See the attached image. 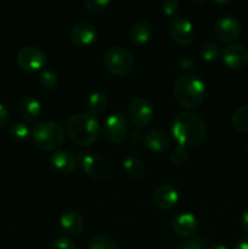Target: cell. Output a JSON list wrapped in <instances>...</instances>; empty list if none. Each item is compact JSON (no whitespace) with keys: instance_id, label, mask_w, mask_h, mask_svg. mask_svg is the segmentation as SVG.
<instances>
[{"instance_id":"f1b7e54d","label":"cell","mask_w":248,"mask_h":249,"mask_svg":"<svg viewBox=\"0 0 248 249\" xmlns=\"http://www.w3.org/2000/svg\"><path fill=\"white\" fill-rule=\"evenodd\" d=\"M83 5L87 11L92 12V14H102L108 10V7L111 6V1L109 0H85Z\"/></svg>"},{"instance_id":"1f68e13d","label":"cell","mask_w":248,"mask_h":249,"mask_svg":"<svg viewBox=\"0 0 248 249\" xmlns=\"http://www.w3.org/2000/svg\"><path fill=\"white\" fill-rule=\"evenodd\" d=\"M180 5L181 4H180L179 0H164V1H162L160 6H162L163 12L167 16H172V15H174L179 10Z\"/></svg>"},{"instance_id":"ffe728a7","label":"cell","mask_w":248,"mask_h":249,"mask_svg":"<svg viewBox=\"0 0 248 249\" xmlns=\"http://www.w3.org/2000/svg\"><path fill=\"white\" fill-rule=\"evenodd\" d=\"M130 39L136 44H146L153 36V27L145 19H139L131 24L129 29Z\"/></svg>"},{"instance_id":"4dcf8cb0","label":"cell","mask_w":248,"mask_h":249,"mask_svg":"<svg viewBox=\"0 0 248 249\" xmlns=\"http://www.w3.org/2000/svg\"><path fill=\"white\" fill-rule=\"evenodd\" d=\"M53 249H77L74 242L66 236H60L53 243Z\"/></svg>"},{"instance_id":"603a6c76","label":"cell","mask_w":248,"mask_h":249,"mask_svg":"<svg viewBox=\"0 0 248 249\" xmlns=\"http://www.w3.org/2000/svg\"><path fill=\"white\" fill-rule=\"evenodd\" d=\"M231 123L236 130L248 134V105L237 107L233 111Z\"/></svg>"},{"instance_id":"4316f807","label":"cell","mask_w":248,"mask_h":249,"mask_svg":"<svg viewBox=\"0 0 248 249\" xmlns=\"http://www.w3.org/2000/svg\"><path fill=\"white\" fill-rule=\"evenodd\" d=\"M39 83L46 90H53L58 85V75L53 70H44L39 75Z\"/></svg>"},{"instance_id":"7a4b0ae2","label":"cell","mask_w":248,"mask_h":249,"mask_svg":"<svg viewBox=\"0 0 248 249\" xmlns=\"http://www.w3.org/2000/svg\"><path fill=\"white\" fill-rule=\"evenodd\" d=\"M173 96L180 106L196 108L203 102L206 96V84L197 74L185 73L175 80Z\"/></svg>"},{"instance_id":"74e56055","label":"cell","mask_w":248,"mask_h":249,"mask_svg":"<svg viewBox=\"0 0 248 249\" xmlns=\"http://www.w3.org/2000/svg\"><path fill=\"white\" fill-rule=\"evenodd\" d=\"M209 249H229V248L226 247V246H224V245H215V246H213V247H211Z\"/></svg>"},{"instance_id":"d6a6232c","label":"cell","mask_w":248,"mask_h":249,"mask_svg":"<svg viewBox=\"0 0 248 249\" xmlns=\"http://www.w3.org/2000/svg\"><path fill=\"white\" fill-rule=\"evenodd\" d=\"M7 121H9V109L4 104L0 102V128L5 126Z\"/></svg>"},{"instance_id":"4fadbf2b","label":"cell","mask_w":248,"mask_h":249,"mask_svg":"<svg viewBox=\"0 0 248 249\" xmlns=\"http://www.w3.org/2000/svg\"><path fill=\"white\" fill-rule=\"evenodd\" d=\"M70 39L73 44L80 48L90 46L97 39V29L94 24L80 22L73 26L70 31Z\"/></svg>"},{"instance_id":"ba28073f","label":"cell","mask_w":248,"mask_h":249,"mask_svg":"<svg viewBox=\"0 0 248 249\" xmlns=\"http://www.w3.org/2000/svg\"><path fill=\"white\" fill-rule=\"evenodd\" d=\"M16 62L26 72H36L46 63V55L36 46H23L16 55Z\"/></svg>"},{"instance_id":"7402d4cb","label":"cell","mask_w":248,"mask_h":249,"mask_svg":"<svg viewBox=\"0 0 248 249\" xmlns=\"http://www.w3.org/2000/svg\"><path fill=\"white\" fill-rule=\"evenodd\" d=\"M123 168L126 174L134 179H139L145 173V164L140 158L134 155H128L123 160Z\"/></svg>"},{"instance_id":"8d00e7d4","label":"cell","mask_w":248,"mask_h":249,"mask_svg":"<svg viewBox=\"0 0 248 249\" xmlns=\"http://www.w3.org/2000/svg\"><path fill=\"white\" fill-rule=\"evenodd\" d=\"M235 249H248V237L241 238V240L236 243Z\"/></svg>"},{"instance_id":"d6986e66","label":"cell","mask_w":248,"mask_h":249,"mask_svg":"<svg viewBox=\"0 0 248 249\" xmlns=\"http://www.w3.org/2000/svg\"><path fill=\"white\" fill-rule=\"evenodd\" d=\"M18 113L24 121L35 122L41 113V105L34 96L27 95L18 102Z\"/></svg>"},{"instance_id":"f546056e","label":"cell","mask_w":248,"mask_h":249,"mask_svg":"<svg viewBox=\"0 0 248 249\" xmlns=\"http://www.w3.org/2000/svg\"><path fill=\"white\" fill-rule=\"evenodd\" d=\"M207 242L201 236H192L187 240L182 241L175 249H206Z\"/></svg>"},{"instance_id":"d4e9b609","label":"cell","mask_w":248,"mask_h":249,"mask_svg":"<svg viewBox=\"0 0 248 249\" xmlns=\"http://www.w3.org/2000/svg\"><path fill=\"white\" fill-rule=\"evenodd\" d=\"M89 249H118L116 241L106 235L92 236L89 241Z\"/></svg>"},{"instance_id":"9a60e30c","label":"cell","mask_w":248,"mask_h":249,"mask_svg":"<svg viewBox=\"0 0 248 249\" xmlns=\"http://www.w3.org/2000/svg\"><path fill=\"white\" fill-rule=\"evenodd\" d=\"M153 203L160 209H170L179 202V192L169 184L158 185L152 195Z\"/></svg>"},{"instance_id":"6da1fadb","label":"cell","mask_w":248,"mask_h":249,"mask_svg":"<svg viewBox=\"0 0 248 249\" xmlns=\"http://www.w3.org/2000/svg\"><path fill=\"white\" fill-rule=\"evenodd\" d=\"M172 134L179 145L197 146L206 139V122L194 112H181L173 119Z\"/></svg>"},{"instance_id":"d590c367","label":"cell","mask_w":248,"mask_h":249,"mask_svg":"<svg viewBox=\"0 0 248 249\" xmlns=\"http://www.w3.org/2000/svg\"><path fill=\"white\" fill-rule=\"evenodd\" d=\"M240 225L245 231H248V209H246L240 218Z\"/></svg>"},{"instance_id":"cb8c5ba5","label":"cell","mask_w":248,"mask_h":249,"mask_svg":"<svg viewBox=\"0 0 248 249\" xmlns=\"http://www.w3.org/2000/svg\"><path fill=\"white\" fill-rule=\"evenodd\" d=\"M201 55L208 62H214L221 55V49L214 41L207 40L201 45Z\"/></svg>"},{"instance_id":"484cf974","label":"cell","mask_w":248,"mask_h":249,"mask_svg":"<svg viewBox=\"0 0 248 249\" xmlns=\"http://www.w3.org/2000/svg\"><path fill=\"white\" fill-rule=\"evenodd\" d=\"M189 160V152H187L186 147L182 145L177 143V146H174L169 155V160L173 165L175 167H181Z\"/></svg>"},{"instance_id":"ac0fdd59","label":"cell","mask_w":248,"mask_h":249,"mask_svg":"<svg viewBox=\"0 0 248 249\" xmlns=\"http://www.w3.org/2000/svg\"><path fill=\"white\" fill-rule=\"evenodd\" d=\"M143 145L153 152H162L170 146V139L164 131L153 129L143 135Z\"/></svg>"},{"instance_id":"2e32d148","label":"cell","mask_w":248,"mask_h":249,"mask_svg":"<svg viewBox=\"0 0 248 249\" xmlns=\"http://www.w3.org/2000/svg\"><path fill=\"white\" fill-rule=\"evenodd\" d=\"M50 163L61 174H71L77 168V158L67 150H56L51 153Z\"/></svg>"},{"instance_id":"e575fe53","label":"cell","mask_w":248,"mask_h":249,"mask_svg":"<svg viewBox=\"0 0 248 249\" xmlns=\"http://www.w3.org/2000/svg\"><path fill=\"white\" fill-rule=\"evenodd\" d=\"M141 138H142L141 129L134 126V128L130 130V133H129V140H130L131 142H138L139 140H141Z\"/></svg>"},{"instance_id":"83f0119b","label":"cell","mask_w":248,"mask_h":249,"mask_svg":"<svg viewBox=\"0 0 248 249\" xmlns=\"http://www.w3.org/2000/svg\"><path fill=\"white\" fill-rule=\"evenodd\" d=\"M9 134L11 136V139L16 141H23L26 139H28L29 134H31V130L27 126V124L22 123V122H17V123H14L9 128Z\"/></svg>"},{"instance_id":"9c48e42d","label":"cell","mask_w":248,"mask_h":249,"mask_svg":"<svg viewBox=\"0 0 248 249\" xmlns=\"http://www.w3.org/2000/svg\"><path fill=\"white\" fill-rule=\"evenodd\" d=\"M169 34L177 45L189 46L195 41L196 29L189 18L177 17L169 23Z\"/></svg>"},{"instance_id":"3957f363","label":"cell","mask_w":248,"mask_h":249,"mask_svg":"<svg viewBox=\"0 0 248 249\" xmlns=\"http://www.w3.org/2000/svg\"><path fill=\"white\" fill-rule=\"evenodd\" d=\"M66 133L75 145H91L100 136V124L92 114L88 112H79L72 114L67 119Z\"/></svg>"},{"instance_id":"8fae6325","label":"cell","mask_w":248,"mask_h":249,"mask_svg":"<svg viewBox=\"0 0 248 249\" xmlns=\"http://www.w3.org/2000/svg\"><path fill=\"white\" fill-rule=\"evenodd\" d=\"M214 33L220 40L233 41L240 38L242 33V24L235 16L224 15L214 23Z\"/></svg>"},{"instance_id":"e0dca14e","label":"cell","mask_w":248,"mask_h":249,"mask_svg":"<svg viewBox=\"0 0 248 249\" xmlns=\"http://www.w3.org/2000/svg\"><path fill=\"white\" fill-rule=\"evenodd\" d=\"M60 225L66 233L77 236L84 229V219L78 212L66 211L61 214Z\"/></svg>"},{"instance_id":"52a82bcc","label":"cell","mask_w":248,"mask_h":249,"mask_svg":"<svg viewBox=\"0 0 248 249\" xmlns=\"http://www.w3.org/2000/svg\"><path fill=\"white\" fill-rule=\"evenodd\" d=\"M83 170L95 180H105L112 174V163L108 158L101 153H90L82 160Z\"/></svg>"},{"instance_id":"8992f818","label":"cell","mask_w":248,"mask_h":249,"mask_svg":"<svg viewBox=\"0 0 248 249\" xmlns=\"http://www.w3.org/2000/svg\"><path fill=\"white\" fill-rule=\"evenodd\" d=\"M128 118L136 128H145L150 125L155 116L152 104L145 97H135L131 100L126 108Z\"/></svg>"},{"instance_id":"5bb4252c","label":"cell","mask_w":248,"mask_h":249,"mask_svg":"<svg viewBox=\"0 0 248 249\" xmlns=\"http://www.w3.org/2000/svg\"><path fill=\"white\" fill-rule=\"evenodd\" d=\"M172 229L180 237H192L198 229V220L190 212H181L173 218Z\"/></svg>"},{"instance_id":"836d02e7","label":"cell","mask_w":248,"mask_h":249,"mask_svg":"<svg viewBox=\"0 0 248 249\" xmlns=\"http://www.w3.org/2000/svg\"><path fill=\"white\" fill-rule=\"evenodd\" d=\"M179 66L182 70H190V68L194 67L195 62L187 56H182V57L179 58Z\"/></svg>"},{"instance_id":"277c9868","label":"cell","mask_w":248,"mask_h":249,"mask_svg":"<svg viewBox=\"0 0 248 249\" xmlns=\"http://www.w3.org/2000/svg\"><path fill=\"white\" fill-rule=\"evenodd\" d=\"M33 142L43 151H56L65 141V129L55 121H43L34 125L32 130Z\"/></svg>"},{"instance_id":"7c38bea8","label":"cell","mask_w":248,"mask_h":249,"mask_svg":"<svg viewBox=\"0 0 248 249\" xmlns=\"http://www.w3.org/2000/svg\"><path fill=\"white\" fill-rule=\"evenodd\" d=\"M224 63L232 70H242L248 63V49L241 43H231L221 51Z\"/></svg>"},{"instance_id":"30bf717a","label":"cell","mask_w":248,"mask_h":249,"mask_svg":"<svg viewBox=\"0 0 248 249\" xmlns=\"http://www.w3.org/2000/svg\"><path fill=\"white\" fill-rule=\"evenodd\" d=\"M104 135L113 143H121L128 133V121L121 112L109 114L104 123Z\"/></svg>"},{"instance_id":"44dd1931","label":"cell","mask_w":248,"mask_h":249,"mask_svg":"<svg viewBox=\"0 0 248 249\" xmlns=\"http://www.w3.org/2000/svg\"><path fill=\"white\" fill-rule=\"evenodd\" d=\"M108 104V97H107L106 92L104 91H95L89 96L87 101V109L88 113L92 114H100L101 112L105 111Z\"/></svg>"},{"instance_id":"5b68a950","label":"cell","mask_w":248,"mask_h":249,"mask_svg":"<svg viewBox=\"0 0 248 249\" xmlns=\"http://www.w3.org/2000/svg\"><path fill=\"white\" fill-rule=\"evenodd\" d=\"M104 65L114 75H125L134 68V57L123 46H111L104 53Z\"/></svg>"}]
</instances>
